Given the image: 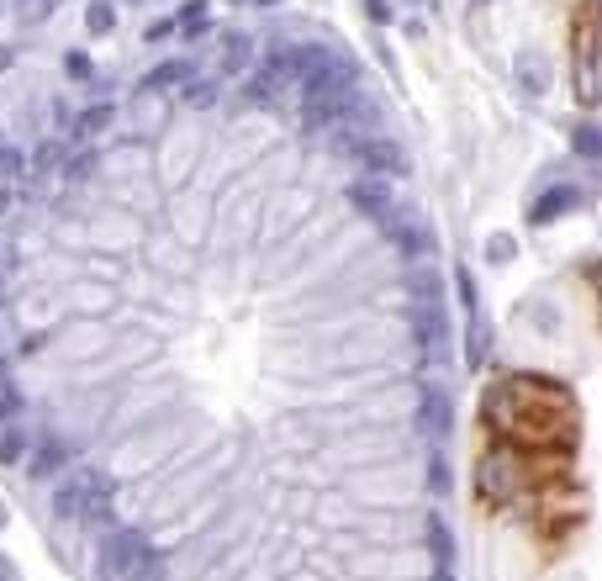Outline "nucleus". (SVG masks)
<instances>
[{"instance_id":"1","label":"nucleus","mask_w":602,"mask_h":581,"mask_svg":"<svg viewBox=\"0 0 602 581\" xmlns=\"http://www.w3.org/2000/svg\"><path fill=\"white\" fill-rule=\"evenodd\" d=\"M111 513V481L96 465H74L69 476L53 481V518L59 523H85V529H101Z\"/></svg>"},{"instance_id":"2","label":"nucleus","mask_w":602,"mask_h":581,"mask_svg":"<svg viewBox=\"0 0 602 581\" xmlns=\"http://www.w3.org/2000/svg\"><path fill=\"white\" fill-rule=\"evenodd\" d=\"M344 148H349V159H360V164H370L375 175H407V154L391 138H370V133H349L344 127Z\"/></svg>"},{"instance_id":"3","label":"nucleus","mask_w":602,"mask_h":581,"mask_svg":"<svg viewBox=\"0 0 602 581\" xmlns=\"http://www.w3.org/2000/svg\"><path fill=\"white\" fill-rule=\"evenodd\" d=\"M254 69V43L243 32H222L217 37V80H243Z\"/></svg>"},{"instance_id":"4","label":"nucleus","mask_w":602,"mask_h":581,"mask_svg":"<svg viewBox=\"0 0 602 581\" xmlns=\"http://www.w3.org/2000/svg\"><path fill=\"white\" fill-rule=\"evenodd\" d=\"M576 206H581V191H576V185H555V191H544V196L529 206V222H534V228H550V222L571 217Z\"/></svg>"},{"instance_id":"5","label":"nucleus","mask_w":602,"mask_h":581,"mask_svg":"<svg viewBox=\"0 0 602 581\" xmlns=\"http://www.w3.org/2000/svg\"><path fill=\"white\" fill-rule=\"evenodd\" d=\"M449 423H455L449 391H444V386H428V391H423V428H428L434 439H444V434H449Z\"/></svg>"},{"instance_id":"6","label":"nucleus","mask_w":602,"mask_h":581,"mask_svg":"<svg viewBox=\"0 0 602 581\" xmlns=\"http://www.w3.org/2000/svg\"><path fill=\"white\" fill-rule=\"evenodd\" d=\"M64 460H69V444H64V439H43V444H37V455L27 460V471H32L37 481H48V476L64 471Z\"/></svg>"},{"instance_id":"7","label":"nucleus","mask_w":602,"mask_h":581,"mask_svg":"<svg viewBox=\"0 0 602 581\" xmlns=\"http://www.w3.org/2000/svg\"><path fill=\"white\" fill-rule=\"evenodd\" d=\"M386 228L397 233V243H402L407 254H423L428 243H434V238L423 233V222H418V217H407V212H386Z\"/></svg>"},{"instance_id":"8","label":"nucleus","mask_w":602,"mask_h":581,"mask_svg":"<svg viewBox=\"0 0 602 581\" xmlns=\"http://www.w3.org/2000/svg\"><path fill=\"white\" fill-rule=\"evenodd\" d=\"M191 80H196V64L191 59H169V64H159L154 74H148L143 90H169V85H191Z\"/></svg>"},{"instance_id":"9","label":"nucleus","mask_w":602,"mask_h":581,"mask_svg":"<svg viewBox=\"0 0 602 581\" xmlns=\"http://www.w3.org/2000/svg\"><path fill=\"white\" fill-rule=\"evenodd\" d=\"M354 201L365 206V212H391V185H386V175H370V180H360L354 185Z\"/></svg>"},{"instance_id":"10","label":"nucleus","mask_w":602,"mask_h":581,"mask_svg":"<svg viewBox=\"0 0 602 581\" xmlns=\"http://www.w3.org/2000/svg\"><path fill=\"white\" fill-rule=\"evenodd\" d=\"M518 85L529 90L534 101L544 96V90H550V74H544V64H539V53H518Z\"/></svg>"},{"instance_id":"11","label":"nucleus","mask_w":602,"mask_h":581,"mask_svg":"<svg viewBox=\"0 0 602 581\" xmlns=\"http://www.w3.org/2000/svg\"><path fill=\"white\" fill-rule=\"evenodd\" d=\"M27 428L22 423H6V428H0V465H22L27 460Z\"/></svg>"},{"instance_id":"12","label":"nucleus","mask_w":602,"mask_h":581,"mask_svg":"<svg viewBox=\"0 0 602 581\" xmlns=\"http://www.w3.org/2000/svg\"><path fill=\"white\" fill-rule=\"evenodd\" d=\"M85 32L90 37H111V32H117V6H111V0H90V6H85Z\"/></svg>"},{"instance_id":"13","label":"nucleus","mask_w":602,"mask_h":581,"mask_svg":"<svg viewBox=\"0 0 602 581\" xmlns=\"http://www.w3.org/2000/svg\"><path fill=\"white\" fill-rule=\"evenodd\" d=\"M59 6H64V0H16V22H22V27H43Z\"/></svg>"},{"instance_id":"14","label":"nucleus","mask_w":602,"mask_h":581,"mask_svg":"<svg viewBox=\"0 0 602 581\" xmlns=\"http://www.w3.org/2000/svg\"><path fill=\"white\" fill-rule=\"evenodd\" d=\"M175 27H180L185 37H201V32H206V0H191V6L175 16Z\"/></svg>"},{"instance_id":"15","label":"nucleus","mask_w":602,"mask_h":581,"mask_svg":"<svg viewBox=\"0 0 602 581\" xmlns=\"http://www.w3.org/2000/svg\"><path fill=\"white\" fill-rule=\"evenodd\" d=\"M27 170V159H22V148H16L6 133H0V180H11V175H22Z\"/></svg>"},{"instance_id":"16","label":"nucleus","mask_w":602,"mask_h":581,"mask_svg":"<svg viewBox=\"0 0 602 581\" xmlns=\"http://www.w3.org/2000/svg\"><path fill=\"white\" fill-rule=\"evenodd\" d=\"M576 154H587V159L602 154V127H592V122H581V127H576Z\"/></svg>"},{"instance_id":"17","label":"nucleus","mask_w":602,"mask_h":581,"mask_svg":"<svg viewBox=\"0 0 602 581\" xmlns=\"http://www.w3.org/2000/svg\"><path fill=\"white\" fill-rule=\"evenodd\" d=\"M106 122H111V106H85V111H80V133H85V138H96Z\"/></svg>"},{"instance_id":"18","label":"nucleus","mask_w":602,"mask_h":581,"mask_svg":"<svg viewBox=\"0 0 602 581\" xmlns=\"http://www.w3.org/2000/svg\"><path fill=\"white\" fill-rule=\"evenodd\" d=\"M59 164H64V143L59 138L37 143V170H59Z\"/></svg>"},{"instance_id":"19","label":"nucleus","mask_w":602,"mask_h":581,"mask_svg":"<svg viewBox=\"0 0 602 581\" xmlns=\"http://www.w3.org/2000/svg\"><path fill=\"white\" fill-rule=\"evenodd\" d=\"M513 254H518V243L507 238V233H497L492 243H486V259H492V265H507V259H513Z\"/></svg>"},{"instance_id":"20","label":"nucleus","mask_w":602,"mask_h":581,"mask_svg":"<svg viewBox=\"0 0 602 581\" xmlns=\"http://www.w3.org/2000/svg\"><path fill=\"white\" fill-rule=\"evenodd\" d=\"M455 280H460V307H465L470 317H476V307H481V296H476V280H470V270H460Z\"/></svg>"},{"instance_id":"21","label":"nucleus","mask_w":602,"mask_h":581,"mask_svg":"<svg viewBox=\"0 0 602 581\" xmlns=\"http://www.w3.org/2000/svg\"><path fill=\"white\" fill-rule=\"evenodd\" d=\"M64 69H69V80H90V74H96V64H90L85 53H64Z\"/></svg>"},{"instance_id":"22","label":"nucleus","mask_w":602,"mask_h":581,"mask_svg":"<svg viewBox=\"0 0 602 581\" xmlns=\"http://www.w3.org/2000/svg\"><path fill=\"white\" fill-rule=\"evenodd\" d=\"M16 418H22V397H16V391H6V397H0V428L16 423Z\"/></svg>"},{"instance_id":"23","label":"nucleus","mask_w":602,"mask_h":581,"mask_svg":"<svg viewBox=\"0 0 602 581\" xmlns=\"http://www.w3.org/2000/svg\"><path fill=\"white\" fill-rule=\"evenodd\" d=\"M428 481H434V497H444V492H449V465H444L439 449H434V476H428Z\"/></svg>"},{"instance_id":"24","label":"nucleus","mask_w":602,"mask_h":581,"mask_svg":"<svg viewBox=\"0 0 602 581\" xmlns=\"http://www.w3.org/2000/svg\"><path fill=\"white\" fill-rule=\"evenodd\" d=\"M365 16H370V22H386L391 6H386V0H365Z\"/></svg>"},{"instance_id":"25","label":"nucleus","mask_w":602,"mask_h":581,"mask_svg":"<svg viewBox=\"0 0 602 581\" xmlns=\"http://www.w3.org/2000/svg\"><path fill=\"white\" fill-rule=\"evenodd\" d=\"M6 391H11V365L0 360V397H6Z\"/></svg>"},{"instance_id":"26","label":"nucleus","mask_w":602,"mask_h":581,"mask_svg":"<svg viewBox=\"0 0 602 581\" xmlns=\"http://www.w3.org/2000/svg\"><path fill=\"white\" fill-rule=\"evenodd\" d=\"M434 581H455V571H449L444 560H439V566H434Z\"/></svg>"},{"instance_id":"27","label":"nucleus","mask_w":602,"mask_h":581,"mask_svg":"<svg viewBox=\"0 0 602 581\" xmlns=\"http://www.w3.org/2000/svg\"><path fill=\"white\" fill-rule=\"evenodd\" d=\"M0 212H11V191H6V180H0Z\"/></svg>"},{"instance_id":"28","label":"nucleus","mask_w":602,"mask_h":581,"mask_svg":"<svg viewBox=\"0 0 602 581\" xmlns=\"http://www.w3.org/2000/svg\"><path fill=\"white\" fill-rule=\"evenodd\" d=\"M6 523H11V508H6V502H0V529H6Z\"/></svg>"},{"instance_id":"29","label":"nucleus","mask_w":602,"mask_h":581,"mask_svg":"<svg viewBox=\"0 0 602 581\" xmlns=\"http://www.w3.org/2000/svg\"><path fill=\"white\" fill-rule=\"evenodd\" d=\"M0 69H11V48H0Z\"/></svg>"},{"instance_id":"30","label":"nucleus","mask_w":602,"mask_h":581,"mask_svg":"<svg viewBox=\"0 0 602 581\" xmlns=\"http://www.w3.org/2000/svg\"><path fill=\"white\" fill-rule=\"evenodd\" d=\"M0 339H6V328H0Z\"/></svg>"},{"instance_id":"31","label":"nucleus","mask_w":602,"mask_h":581,"mask_svg":"<svg viewBox=\"0 0 602 581\" xmlns=\"http://www.w3.org/2000/svg\"><path fill=\"white\" fill-rule=\"evenodd\" d=\"M265 6H275V0H265Z\"/></svg>"}]
</instances>
